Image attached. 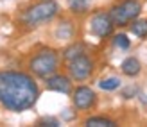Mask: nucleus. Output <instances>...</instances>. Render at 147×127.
Segmentation results:
<instances>
[{
    "instance_id": "17",
    "label": "nucleus",
    "mask_w": 147,
    "mask_h": 127,
    "mask_svg": "<svg viewBox=\"0 0 147 127\" xmlns=\"http://www.w3.org/2000/svg\"><path fill=\"white\" fill-rule=\"evenodd\" d=\"M136 93V89L135 88H127V89H124L122 91V97H126V99H131V97H135Z\"/></svg>"
},
{
    "instance_id": "8",
    "label": "nucleus",
    "mask_w": 147,
    "mask_h": 127,
    "mask_svg": "<svg viewBox=\"0 0 147 127\" xmlns=\"http://www.w3.org/2000/svg\"><path fill=\"white\" fill-rule=\"evenodd\" d=\"M47 88L59 93H72V83L67 75H50L47 77Z\"/></svg>"
},
{
    "instance_id": "3",
    "label": "nucleus",
    "mask_w": 147,
    "mask_h": 127,
    "mask_svg": "<svg viewBox=\"0 0 147 127\" xmlns=\"http://www.w3.org/2000/svg\"><path fill=\"white\" fill-rule=\"evenodd\" d=\"M57 11H59V7L54 0H43L40 4L31 5L22 14V24L27 27H38L40 24L50 22L57 14Z\"/></svg>"
},
{
    "instance_id": "5",
    "label": "nucleus",
    "mask_w": 147,
    "mask_h": 127,
    "mask_svg": "<svg viewBox=\"0 0 147 127\" xmlns=\"http://www.w3.org/2000/svg\"><path fill=\"white\" fill-rule=\"evenodd\" d=\"M92 72H93V63L86 54H81L77 57H74L72 61H68V73H70V77L74 81H77V83L86 81L92 75Z\"/></svg>"
},
{
    "instance_id": "9",
    "label": "nucleus",
    "mask_w": 147,
    "mask_h": 127,
    "mask_svg": "<svg viewBox=\"0 0 147 127\" xmlns=\"http://www.w3.org/2000/svg\"><path fill=\"white\" fill-rule=\"evenodd\" d=\"M120 68H122V72H124V75L135 77V75H138V73H140L142 65H140V61H138L136 57H127V59H124V61H122Z\"/></svg>"
},
{
    "instance_id": "10",
    "label": "nucleus",
    "mask_w": 147,
    "mask_h": 127,
    "mask_svg": "<svg viewBox=\"0 0 147 127\" xmlns=\"http://www.w3.org/2000/svg\"><path fill=\"white\" fill-rule=\"evenodd\" d=\"M129 29L138 38H147V18H135L131 22Z\"/></svg>"
},
{
    "instance_id": "7",
    "label": "nucleus",
    "mask_w": 147,
    "mask_h": 127,
    "mask_svg": "<svg viewBox=\"0 0 147 127\" xmlns=\"http://www.w3.org/2000/svg\"><path fill=\"white\" fill-rule=\"evenodd\" d=\"M95 97H97V95H95L93 89L88 88V86H79V88H76V89L72 91L74 108H76V109H81V111L90 109L93 104H95Z\"/></svg>"
},
{
    "instance_id": "6",
    "label": "nucleus",
    "mask_w": 147,
    "mask_h": 127,
    "mask_svg": "<svg viewBox=\"0 0 147 127\" xmlns=\"http://www.w3.org/2000/svg\"><path fill=\"white\" fill-rule=\"evenodd\" d=\"M113 27H115V24L111 22L108 13H97L90 20V31L97 38H108V36H111Z\"/></svg>"
},
{
    "instance_id": "11",
    "label": "nucleus",
    "mask_w": 147,
    "mask_h": 127,
    "mask_svg": "<svg viewBox=\"0 0 147 127\" xmlns=\"http://www.w3.org/2000/svg\"><path fill=\"white\" fill-rule=\"evenodd\" d=\"M86 127H117L115 120H109L106 116H90L84 120Z\"/></svg>"
},
{
    "instance_id": "13",
    "label": "nucleus",
    "mask_w": 147,
    "mask_h": 127,
    "mask_svg": "<svg viewBox=\"0 0 147 127\" xmlns=\"http://www.w3.org/2000/svg\"><path fill=\"white\" fill-rule=\"evenodd\" d=\"M68 7L72 13L81 14L90 9V0H68Z\"/></svg>"
},
{
    "instance_id": "12",
    "label": "nucleus",
    "mask_w": 147,
    "mask_h": 127,
    "mask_svg": "<svg viewBox=\"0 0 147 127\" xmlns=\"http://www.w3.org/2000/svg\"><path fill=\"white\" fill-rule=\"evenodd\" d=\"M81 54H84V47L81 43H74V45H70L68 48H65V52H63V57H65V61H72L74 57H77V56H81Z\"/></svg>"
},
{
    "instance_id": "2",
    "label": "nucleus",
    "mask_w": 147,
    "mask_h": 127,
    "mask_svg": "<svg viewBox=\"0 0 147 127\" xmlns=\"http://www.w3.org/2000/svg\"><path fill=\"white\" fill-rule=\"evenodd\" d=\"M57 66H59V56L52 48H43L40 52H36L29 61V70L36 77H41V79L54 75Z\"/></svg>"
},
{
    "instance_id": "4",
    "label": "nucleus",
    "mask_w": 147,
    "mask_h": 127,
    "mask_svg": "<svg viewBox=\"0 0 147 127\" xmlns=\"http://www.w3.org/2000/svg\"><path fill=\"white\" fill-rule=\"evenodd\" d=\"M140 11H142L140 0H124V2L113 5L108 14L115 24V27H124V25L131 24L135 18H138Z\"/></svg>"
},
{
    "instance_id": "14",
    "label": "nucleus",
    "mask_w": 147,
    "mask_h": 127,
    "mask_svg": "<svg viewBox=\"0 0 147 127\" xmlns=\"http://www.w3.org/2000/svg\"><path fill=\"white\" fill-rule=\"evenodd\" d=\"M120 79L119 77H108V79H102L100 83H99V88L100 89H104V91H113V89L117 88H120Z\"/></svg>"
},
{
    "instance_id": "16",
    "label": "nucleus",
    "mask_w": 147,
    "mask_h": 127,
    "mask_svg": "<svg viewBox=\"0 0 147 127\" xmlns=\"http://www.w3.org/2000/svg\"><path fill=\"white\" fill-rule=\"evenodd\" d=\"M38 125L40 127H59L61 124H59V120H56L52 116H45V118H41L38 122Z\"/></svg>"
},
{
    "instance_id": "1",
    "label": "nucleus",
    "mask_w": 147,
    "mask_h": 127,
    "mask_svg": "<svg viewBox=\"0 0 147 127\" xmlns=\"http://www.w3.org/2000/svg\"><path fill=\"white\" fill-rule=\"evenodd\" d=\"M40 97V88L34 79L24 72H0V104L14 113L31 109Z\"/></svg>"
},
{
    "instance_id": "15",
    "label": "nucleus",
    "mask_w": 147,
    "mask_h": 127,
    "mask_svg": "<svg viewBox=\"0 0 147 127\" xmlns=\"http://www.w3.org/2000/svg\"><path fill=\"white\" fill-rule=\"evenodd\" d=\"M113 45H115V47H119L120 50H127L131 47V40L127 38L126 34H115L113 36Z\"/></svg>"
}]
</instances>
